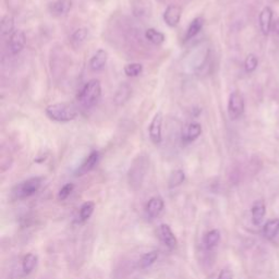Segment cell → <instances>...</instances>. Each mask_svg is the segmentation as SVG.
I'll return each instance as SVG.
<instances>
[{
    "instance_id": "1",
    "label": "cell",
    "mask_w": 279,
    "mask_h": 279,
    "mask_svg": "<svg viewBox=\"0 0 279 279\" xmlns=\"http://www.w3.org/2000/svg\"><path fill=\"white\" fill-rule=\"evenodd\" d=\"M46 116L56 122H70L77 117L76 108L67 103H56L46 107Z\"/></svg>"
},
{
    "instance_id": "2",
    "label": "cell",
    "mask_w": 279,
    "mask_h": 279,
    "mask_svg": "<svg viewBox=\"0 0 279 279\" xmlns=\"http://www.w3.org/2000/svg\"><path fill=\"white\" fill-rule=\"evenodd\" d=\"M102 97V84L97 79H92L85 83L77 94V100L87 108L95 106Z\"/></svg>"
},
{
    "instance_id": "3",
    "label": "cell",
    "mask_w": 279,
    "mask_h": 279,
    "mask_svg": "<svg viewBox=\"0 0 279 279\" xmlns=\"http://www.w3.org/2000/svg\"><path fill=\"white\" fill-rule=\"evenodd\" d=\"M150 160L145 154H141L133 160L129 170V182L133 189L141 188Z\"/></svg>"
},
{
    "instance_id": "4",
    "label": "cell",
    "mask_w": 279,
    "mask_h": 279,
    "mask_svg": "<svg viewBox=\"0 0 279 279\" xmlns=\"http://www.w3.org/2000/svg\"><path fill=\"white\" fill-rule=\"evenodd\" d=\"M42 185V178L33 177L30 179L19 183L17 187L14 188L13 193L18 199H25L32 197L33 194L40 190Z\"/></svg>"
},
{
    "instance_id": "5",
    "label": "cell",
    "mask_w": 279,
    "mask_h": 279,
    "mask_svg": "<svg viewBox=\"0 0 279 279\" xmlns=\"http://www.w3.org/2000/svg\"><path fill=\"white\" fill-rule=\"evenodd\" d=\"M244 113V98L238 91L232 92L228 99V115L231 120H237Z\"/></svg>"
},
{
    "instance_id": "6",
    "label": "cell",
    "mask_w": 279,
    "mask_h": 279,
    "mask_svg": "<svg viewBox=\"0 0 279 279\" xmlns=\"http://www.w3.org/2000/svg\"><path fill=\"white\" fill-rule=\"evenodd\" d=\"M162 120H164V117H162V114L160 111L156 113L154 115V117L150 123L149 127V135L153 144L155 145H159L161 143V127H162Z\"/></svg>"
},
{
    "instance_id": "7",
    "label": "cell",
    "mask_w": 279,
    "mask_h": 279,
    "mask_svg": "<svg viewBox=\"0 0 279 279\" xmlns=\"http://www.w3.org/2000/svg\"><path fill=\"white\" fill-rule=\"evenodd\" d=\"M182 8L177 5H169L164 12V21L169 27H176L181 20Z\"/></svg>"
},
{
    "instance_id": "8",
    "label": "cell",
    "mask_w": 279,
    "mask_h": 279,
    "mask_svg": "<svg viewBox=\"0 0 279 279\" xmlns=\"http://www.w3.org/2000/svg\"><path fill=\"white\" fill-rule=\"evenodd\" d=\"M26 43V37L23 31L17 30L9 37V49L13 55H18L23 48H24Z\"/></svg>"
},
{
    "instance_id": "9",
    "label": "cell",
    "mask_w": 279,
    "mask_h": 279,
    "mask_svg": "<svg viewBox=\"0 0 279 279\" xmlns=\"http://www.w3.org/2000/svg\"><path fill=\"white\" fill-rule=\"evenodd\" d=\"M158 237L160 239V241L164 243L167 247H169L170 250L175 249L177 246V238L175 234L173 232L172 228H170L168 225L166 224H161L159 228H158Z\"/></svg>"
},
{
    "instance_id": "10",
    "label": "cell",
    "mask_w": 279,
    "mask_h": 279,
    "mask_svg": "<svg viewBox=\"0 0 279 279\" xmlns=\"http://www.w3.org/2000/svg\"><path fill=\"white\" fill-rule=\"evenodd\" d=\"M98 160H99V153L97 151H93L89 156L84 159L81 166L76 169L75 176H83L85 174L90 173L91 170L95 168Z\"/></svg>"
},
{
    "instance_id": "11",
    "label": "cell",
    "mask_w": 279,
    "mask_h": 279,
    "mask_svg": "<svg viewBox=\"0 0 279 279\" xmlns=\"http://www.w3.org/2000/svg\"><path fill=\"white\" fill-rule=\"evenodd\" d=\"M201 134H202V126L199 122H191L183 131L182 141L185 144H190L199 138Z\"/></svg>"
},
{
    "instance_id": "12",
    "label": "cell",
    "mask_w": 279,
    "mask_h": 279,
    "mask_svg": "<svg viewBox=\"0 0 279 279\" xmlns=\"http://www.w3.org/2000/svg\"><path fill=\"white\" fill-rule=\"evenodd\" d=\"M108 60V52L105 49H98L90 60V68L92 71L98 72L105 68Z\"/></svg>"
},
{
    "instance_id": "13",
    "label": "cell",
    "mask_w": 279,
    "mask_h": 279,
    "mask_svg": "<svg viewBox=\"0 0 279 279\" xmlns=\"http://www.w3.org/2000/svg\"><path fill=\"white\" fill-rule=\"evenodd\" d=\"M131 94H132V89H131L130 85L127 83H122L115 93L114 103L117 106L125 105L131 97Z\"/></svg>"
},
{
    "instance_id": "14",
    "label": "cell",
    "mask_w": 279,
    "mask_h": 279,
    "mask_svg": "<svg viewBox=\"0 0 279 279\" xmlns=\"http://www.w3.org/2000/svg\"><path fill=\"white\" fill-rule=\"evenodd\" d=\"M273 11L269 7H265L260 13V25L261 31L264 35H268L273 25Z\"/></svg>"
},
{
    "instance_id": "15",
    "label": "cell",
    "mask_w": 279,
    "mask_h": 279,
    "mask_svg": "<svg viewBox=\"0 0 279 279\" xmlns=\"http://www.w3.org/2000/svg\"><path fill=\"white\" fill-rule=\"evenodd\" d=\"M251 213H252L253 224L255 225V226H260L266 214V205L264 203V201L262 200L255 201L251 208Z\"/></svg>"
},
{
    "instance_id": "16",
    "label": "cell",
    "mask_w": 279,
    "mask_h": 279,
    "mask_svg": "<svg viewBox=\"0 0 279 279\" xmlns=\"http://www.w3.org/2000/svg\"><path fill=\"white\" fill-rule=\"evenodd\" d=\"M72 4V0H55L50 5L49 9L51 14L56 15V17H61V15H65L71 10Z\"/></svg>"
},
{
    "instance_id": "17",
    "label": "cell",
    "mask_w": 279,
    "mask_h": 279,
    "mask_svg": "<svg viewBox=\"0 0 279 279\" xmlns=\"http://www.w3.org/2000/svg\"><path fill=\"white\" fill-rule=\"evenodd\" d=\"M204 22H205L204 18L201 17V15H199V17L193 19L190 23L187 32H185L184 41L187 42V41L192 40V38H194L201 32V31H202V29L204 26Z\"/></svg>"
},
{
    "instance_id": "18",
    "label": "cell",
    "mask_w": 279,
    "mask_h": 279,
    "mask_svg": "<svg viewBox=\"0 0 279 279\" xmlns=\"http://www.w3.org/2000/svg\"><path fill=\"white\" fill-rule=\"evenodd\" d=\"M164 205V200L160 197H154L146 204V213L152 218H154V217H157L162 212Z\"/></svg>"
},
{
    "instance_id": "19",
    "label": "cell",
    "mask_w": 279,
    "mask_h": 279,
    "mask_svg": "<svg viewBox=\"0 0 279 279\" xmlns=\"http://www.w3.org/2000/svg\"><path fill=\"white\" fill-rule=\"evenodd\" d=\"M145 38L150 43H152L155 46H160L165 43L166 36L162 32H159L156 29H147L145 31Z\"/></svg>"
},
{
    "instance_id": "20",
    "label": "cell",
    "mask_w": 279,
    "mask_h": 279,
    "mask_svg": "<svg viewBox=\"0 0 279 279\" xmlns=\"http://www.w3.org/2000/svg\"><path fill=\"white\" fill-rule=\"evenodd\" d=\"M279 234V219H269L263 227V235L268 240L274 239Z\"/></svg>"
},
{
    "instance_id": "21",
    "label": "cell",
    "mask_w": 279,
    "mask_h": 279,
    "mask_svg": "<svg viewBox=\"0 0 279 279\" xmlns=\"http://www.w3.org/2000/svg\"><path fill=\"white\" fill-rule=\"evenodd\" d=\"M219 240H220V232L217 229H214V230L208 231L204 236L203 242L206 249H213V247H215L217 244H218Z\"/></svg>"
},
{
    "instance_id": "22",
    "label": "cell",
    "mask_w": 279,
    "mask_h": 279,
    "mask_svg": "<svg viewBox=\"0 0 279 279\" xmlns=\"http://www.w3.org/2000/svg\"><path fill=\"white\" fill-rule=\"evenodd\" d=\"M0 31L3 35H11L14 32V19L11 15L7 14L2 18L0 22Z\"/></svg>"
},
{
    "instance_id": "23",
    "label": "cell",
    "mask_w": 279,
    "mask_h": 279,
    "mask_svg": "<svg viewBox=\"0 0 279 279\" xmlns=\"http://www.w3.org/2000/svg\"><path fill=\"white\" fill-rule=\"evenodd\" d=\"M88 35H89L88 29L85 27L77 29L71 36V44L74 46V47H80V46L87 41Z\"/></svg>"
},
{
    "instance_id": "24",
    "label": "cell",
    "mask_w": 279,
    "mask_h": 279,
    "mask_svg": "<svg viewBox=\"0 0 279 279\" xmlns=\"http://www.w3.org/2000/svg\"><path fill=\"white\" fill-rule=\"evenodd\" d=\"M185 179V175H184V172L181 169H176L174 170V172L172 173V175H170L169 179H168V187L170 189L173 188H176L178 187V185H180Z\"/></svg>"
},
{
    "instance_id": "25",
    "label": "cell",
    "mask_w": 279,
    "mask_h": 279,
    "mask_svg": "<svg viewBox=\"0 0 279 279\" xmlns=\"http://www.w3.org/2000/svg\"><path fill=\"white\" fill-rule=\"evenodd\" d=\"M37 264V257L33 253L26 254L22 262V269L25 274H30L32 270H34Z\"/></svg>"
},
{
    "instance_id": "26",
    "label": "cell",
    "mask_w": 279,
    "mask_h": 279,
    "mask_svg": "<svg viewBox=\"0 0 279 279\" xmlns=\"http://www.w3.org/2000/svg\"><path fill=\"white\" fill-rule=\"evenodd\" d=\"M159 257V252L158 251H152V252H149L144 254L142 259L140 260V263L138 265L141 268H147L150 267L151 265H153L155 262H156V260L158 259Z\"/></svg>"
},
{
    "instance_id": "27",
    "label": "cell",
    "mask_w": 279,
    "mask_h": 279,
    "mask_svg": "<svg viewBox=\"0 0 279 279\" xmlns=\"http://www.w3.org/2000/svg\"><path fill=\"white\" fill-rule=\"evenodd\" d=\"M123 71H125L127 76L130 77H136L140 74H142L143 72V66L141 64L137 63H132V64H128L123 68Z\"/></svg>"
},
{
    "instance_id": "28",
    "label": "cell",
    "mask_w": 279,
    "mask_h": 279,
    "mask_svg": "<svg viewBox=\"0 0 279 279\" xmlns=\"http://www.w3.org/2000/svg\"><path fill=\"white\" fill-rule=\"evenodd\" d=\"M95 209V203L94 202H85L81 208H80V218L82 221L88 220L90 217L92 216L93 212Z\"/></svg>"
},
{
    "instance_id": "29",
    "label": "cell",
    "mask_w": 279,
    "mask_h": 279,
    "mask_svg": "<svg viewBox=\"0 0 279 279\" xmlns=\"http://www.w3.org/2000/svg\"><path fill=\"white\" fill-rule=\"evenodd\" d=\"M258 65H259V60L257 56L253 55V53H250V55L246 56L244 60V68L246 72L251 73L255 71V69L258 68Z\"/></svg>"
},
{
    "instance_id": "30",
    "label": "cell",
    "mask_w": 279,
    "mask_h": 279,
    "mask_svg": "<svg viewBox=\"0 0 279 279\" xmlns=\"http://www.w3.org/2000/svg\"><path fill=\"white\" fill-rule=\"evenodd\" d=\"M73 190H74V184L73 183H67V184H65L64 187L61 188L60 191H59L58 199L61 200V201L66 200L73 192Z\"/></svg>"
},
{
    "instance_id": "31",
    "label": "cell",
    "mask_w": 279,
    "mask_h": 279,
    "mask_svg": "<svg viewBox=\"0 0 279 279\" xmlns=\"http://www.w3.org/2000/svg\"><path fill=\"white\" fill-rule=\"evenodd\" d=\"M218 279H234V274L229 269H222L219 273Z\"/></svg>"
},
{
    "instance_id": "32",
    "label": "cell",
    "mask_w": 279,
    "mask_h": 279,
    "mask_svg": "<svg viewBox=\"0 0 279 279\" xmlns=\"http://www.w3.org/2000/svg\"><path fill=\"white\" fill-rule=\"evenodd\" d=\"M272 29L274 30V32H276L277 34H279V19L276 20V21L273 23Z\"/></svg>"
}]
</instances>
